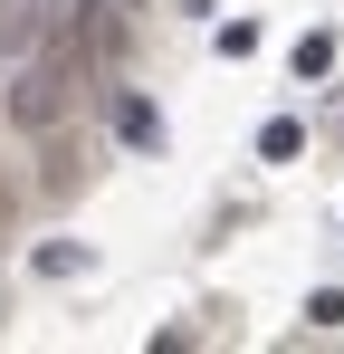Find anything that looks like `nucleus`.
<instances>
[{
  "instance_id": "nucleus-4",
  "label": "nucleus",
  "mask_w": 344,
  "mask_h": 354,
  "mask_svg": "<svg viewBox=\"0 0 344 354\" xmlns=\"http://www.w3.org/2000/svg\"><path fill=\"white\" fill-rule=\"evenodd\" d=\"M296 144H306V134H296V124H287V115L268 124V134H258V153H268V163H287V153H296Z\"/></svg>"
},
{
  "instance_id": "nucleus-3",
  "label": "nucleus",
  "mask_w": 344,
  "mask_h": 354,
  "mask_svg": "<svg viewBox=\"0 0 344 354\" xmlns=\"http://www.w3.org/2000/svg\"><path fill=\"white\" fill-rule=\"evenodd\" d=\"M325 67H335V29H306L296 39V77H325Z\"/></svg>"
},
{
  "instance_id": "nucleus-2",
  "label": "nucleus",
  "mask_w": 344,
  "mask_h": 354,
  "mask_svg": "<svg viewBox=\"0 0 344 354\" xmlns=\"http://www.w3.org/2000/svg\"><path fill=\"white\" fill-rule=\"evenodd\" d=\"M115 134H124V144H163V115H153L144 96H115Z\"/></svg>"
},
{
  "instance_id": "nucleus-1",
  "label": "nucleus",
  "mask_w": 344,
  "mask_h": 354,
  "mask_svg": "<svg viewBox=\"0 0 344 354\" xmlns=\"http://www.w3.org/2000/svg\"><path fill=\"white\" fill-rule=\"evenodd\" d=\"M67 106H77V39L39 48V58L10 77V124H19V134H57Z\"/></svg>"
},
{
  "instance_id": "nucleus-5",
  "label": "nucleus",
  "mask_w": 344,
  "mask_h": 354,
  "mask_svg": "<svg viewBox=\"0 0 344 354\" xmlns=\"http://www.w3.org/2000/svg\"><path fill=\"white\" fill-rule=\"evenodd\" d=\"M124 10H134V0H124Z\"/></svg>"
}]
</instances>
